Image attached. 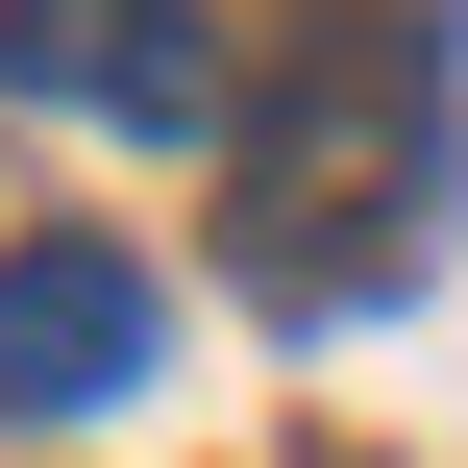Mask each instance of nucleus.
Returning a JSON list of instances; mask_svg holds the SVG:
<instances>
[{"mask_svg":"<svg viewBox=\"0 0 468 468\" xmlns=\"http://www.w3.org/2000/svg\"><path fill=\"white\" fill-rule=\"evenodd\" d=\"M420 222H444V25L346 0V25H296V99L247 148V271H271V321H370L420 271Z\"/></svg>","mask_w":468,"mask_h":468,"instance_id":"nucleus-1","label":"nucleus"},{"mask_svg":"<svg viewBox=\"0 0 468 468\" xmlns=\"http://www.w3.org/2000/svg\"><path fill=\"white\" fill-rule=\"evenodd\" d=\"M0 99L25 123H123V148H197L222 123V0H0Z\"/></svg>","mask_w":468,"mask_h":468,"instance_id":"nucleus-2","label":"nucleus"},{"mask_svg":"<svg viewBox=\"0 0 468 468\" xmlns=\"http://www.w3.org/2000/svg\"><path fill=\"white\" fill-rule=\"evenodd\" d=\"M148 346H173L148 247H99V222L0 247V420H99V395H148Z\"/></svg>","mask_w":468,"mask_h":468,"instance_id":"nucleus-3","label":"nucleus"}]
</instances>
